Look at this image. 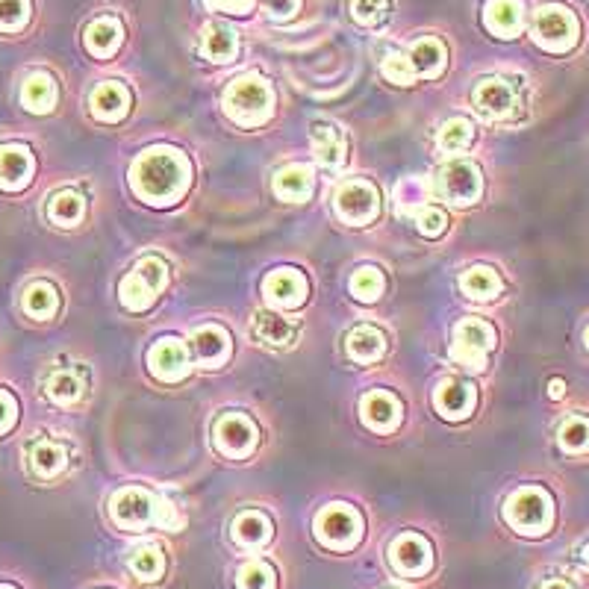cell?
Here are the masks:
<instances>
[{"mask_svg": "<svg viewBox=\"0 0 589 589\" xmlns=\"http://www.w3.org/2000/svg\"><path fill=\"white\" fill-rule=\"evenodd\" d=\"M186 160L177 151L157 148L142 154L139 162L133 165V186L142 198L154 201V204H168L177 192H183L186 186Z\"/></svg>", "mask_w": 589, "mask_h": 589, "instance_id": "1", "label": "cell"}, {"mask_svg": "<svg viewBox=\"0 0 589 589\" xmlns=\"http://www.w3.org/2000/svg\"><path fill=\"white\" fill-rule=\"evenodd\" d=\"M224 107L239 124H263V121H268L271 109H274V95H271L266 80L248 74V77H239L227 89Z\"/></svg>", "mask_w": 589, "mask_h": 589, "instance_id": "2", "label": "cell"}, {"mask_svg": "<svg viewBox=\"0 0 589 589\" xmlns=\"http://www.w3.org/2000/svg\"><path fill=\"white\" fill-rule=\"evenodd\" d=\"M168 280V266L162 263L160 257H145L139 260V266L133 268L121 286H118V295H121V304L127 310H148L154 304V298L162 292Z\"/></svg>", "mask_w": 589, "mask_h": 589, "instance_id": "3", "label": "cell"}, {"mask_svg": "<svg viewBox=\"0 0 589 589\" xmlns=\"http://www.w3.org/2000/svg\"><path fill=\"white\" fill-rule=\"evenodd\" d=\"M551 516H554V507L545 489L528 486L510 495L507 501V522L522 534H545L551 525Z\"/></svg>", "mask_w": 589, "mask_h": 589, "instance_id": "4", "label": "cell"}, {"mask_svg": "<svg viewBox=\"0 0 589 589\" xmlns=\"http://www.w3.org/2000/svg\"><path fill=\"white\" fill-rule=\"evenodd\" d=\"M495 345V330L481 319H463L454 330V345H451V357L469 369H483L486 366V354Z\"/></svg>", "mask_w": 589, "mask_h": 589, "instance_id": "5", "label": "cell"}, {"mask_svg": "<svg viewBox=\"0 0 589 589\" xmlns=\"http://www.w3.org/2000/svg\"><path fill=\"white\" fill-rule=\"evenodd\" d=\"M536 42L548 51H569L578 42V21L563 6H542L534 18Z\"/></svg>", "mask_w": 589, "mask_h": 589, "instance_id": "6", "label": "cell"}, {"mask_svg": "<svg viewBox=\"0 0 589 589\" xmlns=\"http://www.w3.org/2000/svg\"><path fill=\"white\" fill-rule=\"evenodd\" d=\"M439 189H442V195H445L451 204H457V207L475 204L483 192V180L478 165L466 160L448 162V165L439 171Z\"/></svg>", "mask_w": 589, "mask_h": 589, "instance_id": "7", "label": "cell"}, {"mask_svg": "<svg viewBox=\"0 0 589 589\" xmlns=\"http://www.w3.org/2000/svg\"><path fill=\"white\" fill-rule=\"evenodd\" d=\"M336 210L351 224H369L380 210L377 189L366 180H345L336 189Z\"/></svg>", "mask_w": 589, "mask_h": 589, "instance_id": "8", "label": "cell"}, {"mask_svg": "<svg viewBox=\"0 0 589 589\" xmlns=\"http://www.w3.org/2000/svg\"><path fill=\"white\" fill-rule=\"evenodd\" d=\"M157 507L160 501L145 489H121L112 498V516L124 528H142L157 522Z\"/></svg>", "mask_w": 589, "mask_h": 589, "instance_id": "9", "label": "cell"}, {"mask_svg": "<svg viewBox=\"0 0 589 589\" xmlns=\"http://www.w3.org/2000/svg\"><path fill=\"white\" fill-rule=\"evenodd\" d=\"M215 445L221 454H230V457H245L254 445H257V428L251 419L239 416V413H227L215 422L213 428Z\"/></svg>", "mask_w": 589, "mask_h": 589, "instance_id": "10", "label": "cell"}, {"mask_svg": "<svg viewBox=\"0 0 589 589\" xmlns=\"http://www.w3.org/2000/svg\"><path fill=\"white\" fill-rule=\"evenodd\" d=\"M316 528H319V536L327 545H333V548L345 545L348 548L360 536V516L351 507H345V504H330L319 516Z\"/></svg>", "mask_w": 589, "mask_h": 589, "instance_id": "11", "label": "cell"}, {"mask_svg": "<svg viewBox=\"0 0 589 589\" xmlns=\"http://www.w3.org/2000/svg\"><path fill=\"white\" fill-rule=\"evenodd\" d=\"M475 107L481 109L486 118H507L516 109V95L507 80L501 77H486L475 86Z\"/></svg>", "mask_w": 589, "mask_h": 589, "instance_id": "12", "label": "cell"}, {"mask_svg": "<svg viewBox=\"0 0 589 589\" xmlns=\"http://www.w3.org/2000/svg\"><path fill=\"white\" fill-rule=\"evenodd\" d=\"M263 292L280 307H298L307 298V280L292 268H277L263 280Z\"/></svg>", "mask_w": 589, "mask_h": 589, "instance_id": "13", "label": "cell"}, {"mask_svg": "<svg viewBox=\"0 0 589 589\" xmlns=\"http://www.w3.org/2000/svg\"><path fill=\"white\" fill-rule=\"evenodd\" d=\"M430 542L419 534H404L392 545V560L404 575H425L430 569Z\"/></svg>", "mask_w": 589, "mask_h": 589, "instance_id": "14", "label": "cell"}, {"mask_svg": "<svg viewBox=\"0 0 589 589\" xmlns=\"http://www.w3.org/2000/svg\"><path fill=\"white\" fill-rule=\"evenodd\" d=\"M251 330H254V336L268 345V348H289L295 339H298V324L289 322L286 316H280V313H271V310H260L257 316H254V324H251Z\"/></svg>", "mask_w": 589, "mask_h": 589, "instance_id": "15", "label": "cell"}, {"mask_svg": "<svg viewBox=\"0 0 589 589\" xmlns=\"http://www.w3.org/2000/svg\"><path fill=\"white\" fill-rule=\"evenodd\" d=\"M436 407L448 419H466L475 407V386L463 380H445L436 389Z\"/></svg>", "mask_w": 589, "mask_h": 589, "instance_id": "16", "label": "cell"}, {"mask_svg": "<svg viewBox=\"0 0 589 589\" xmlns=\"http://www.w3.org/2000/svg\"><path fill=\"white\" fill-rule=\"evenodd\" d=\"M30 171H33V157L27 148H21V145L0 148V186L3 189H9V192L21 189L30 180Z\"/></svg>", "mask_w": 589, "mask_h": 589, "instance_id": "17", "label": "cell"}, {"mask_svg": "<svg viewBox=\"0 0 589 589\" xmlns=\"http://www.w3.org/2000/svg\"><path fill=\"white\" fill-rule=\"evenodd\" d=\"M313 148H316L319 162L327 165V168H339L345 162V151H348L342 130L336 124H330V121H316L313 124Z\"/></svg>", "mask_w": 589, "mask_h": 589, "instance_id": "18", "label": "cell"}, {"mask_svg": "<svg viewBox=\"0 0 589 589\" xmlns=\"http://www.w3.org/2000/svg\"><path fill=\"white\" fill-rule=\"evenodd\" d=\"M483 21L501 39L516 36L519 27H522V0H489L486 12H483Z\"/></svg>", "mask_w": 589, "mask_h": 589, "instance_id": "19", "label": "cell"}, {"mask_svg": "<svg viewBox=\"0 0 589 589\" xmlns=\"http://www.w3.org/2000/svg\"><path fill=\"white\" fill-rule=\"evenodd\" d=\"M386 351V336L372 324H357L348 333V354L357 363H377Z\"/></svg>", "mask_w": 589, "mask_h": 589, "instance_id": "20", "label": "cell"}, {"mask_svg": "<svg viewBox=\"0 0 589 589\" xmlns=\"http://www.w3.org/2000/svg\"><path fill=\"white\" fill-rule=\"evenodd\" d=\"M151 369L165 380H177L189 372V354L180 342L165 339L154 351H151Z\"/></svg>", "mask_w": 589, "mask_h": 589, "instance_id": "21", "label": "cell"}, {"mask_svg": "<svg viewBox=\"0 0 589 589\" xmlns=\"http://www.w3.org/2000/svg\"><path fill=\"white\" fill-rule=\"evenodd\" d=\"M274 192L283 201H307L313 192V171L307 165H286L274 177Z\"/></svg>", "mask_w": 589, "mask_h": 589, "instance_id": "22", "label": "cell"}, {"mask_svg": "<svg viewBox=\"0 0 589 589\" xmlns=\"http://www.w3.org/2000/svg\"><path fill=\"white\" fill-rule=\"evenodd\" d=\"M201 51L213 62H233L236 54H239V39H236V33L230 27L213 21L201 33Z\"/></svg>", "mask_w": 589, "mask_h": 589, "instance_id": "23", "label": "cell"}, {"mask_svg": "<svg viewBox=\"0 0 589 589\" xmlns=\"http://www.w3.org/2000/svg\"><path fill=\"white\" fill-rule=\"evenodd\" d=\"M130 107V95L121 83H101L92 92V112L101 121H118Z\"/></svg>", "mask_w": 589, "mask_h": 589, "instance_id": "24", "label": "cell"}, {"mask_svg": "<svg viewBox=\"0 0 589 589\" xmlns=\"http://www.w3.org/2000/svg\"><path fill=\"white\" fill-rule=\"evenodd\" d=\"M410 65L416 77H436L445 68V45L439 39H419L410 48Z\"/></svg>", "mask_w": 589, "mask_h": 589, "instance_id": "25", "label": "cell"}, {"mask_svg": "<svg viewBox=\"0 0 589 589\" xmlns=\"http://www.w3.org/2000/svg\"><path fill=\"white\" fill-rule=\"evenodd\" d=\"M121 36H124V30H121L118 18H98L86 30V48L95 56H109L121 45Z\"/></svg>", "mask_w": 589, "mask_h": 589, "instance_id": "26", "label": "cell"}, {"mask_svg": "<svg viewBox=\"0 0 589 589\" xmlns=\"http://www.w3.org/2000/svg\"><path fill=\"white\" fill-rule=\"evenodd\" d=\"M233 536L248 548H260L271 539V519L260 510H248L233 522Z\"/></svg>", "mask_w": 589, "mask_h": 589, "instance_id": "27", "label": "cell"}, {"mask_svg": "<svg viewBox=\"0 0 589 589\" xmlns=\"http://www.w3.org/2000/svg\"><path fill=\"white\" fill-rule=\"evenodd\" d=\"M65 463H68L65 448L59 442H51V439L36 442L33 451H30V466H33V472L39 478H54V475H59L65 469Z\"/></svg>", "mask_w": 589, "mask_h": 589, "instance_id": "28", "label": "cell"}, {"mask_svg": "<svg viewBox=\"0 0 589 589\" xmlns=\"http://www.w3.org/2000/svg\"><path fill=\"white\" fill-rule=\"evenodd\" d=\"M192 345H195V351L204 363H221L230 354V336L221 327H213V324L198 327L195 336H192Z\"/></svg>", "mask_w": 589, "mask_h": 589, "instance_id": "29", "label": "cell"}, {"mask_svg": "<svg viewBox=\"0 0 589 589\" xmlns=\"http://www.w3.org/2000/svg\"><path fill=\"white\" fill-rule=\"evenodd\" d=\"M363 419L377 430L392 428L398 422V401L389 392H369L363 398Z\"/></svg>", "mask_w": 589, "mask_h": 589, "instance_id": "30", "label": "cell"}, {"mask_svg": "<svg viewBox=\"0 0 589 589\" xmlns=\"http://www.w3.org/2000/svg\"><path fill=\"white\" fill-rule=\"evenodd\" d=\"M83 389H86L83 375L74 369H56L54 375L45 380V392L54 404H74L83 395Z\"/></svg>", "mask_w": 589, "mask_h": 589, "instance_id": "31", "label": "cell"}, {"mask_svg": "<svg viewBox=\"0 0 589 589\" xmlns=\"http://www.w3.org/2000/svg\"><path fill=\"white\" fill-rule=\"evenodd\" d=\"M56 101V86L48 74H30L21 89V104L30 112H48Z\"/></svg>", "mask_w": 589, "mask_h": 589, "instance_id": "32", "label": "cell"}, {"mask_svg": "<svg viewBox=\"0 0 589 589\" xmlns=\"http://www.w3.org/2000/svg\"><path fill=\"white\" fill-rule=\"evenodd\" d=\"M86 213V204H83V198L77 195V192H71V189H62V192H56L54 198L48 201V218L59 224V227H74L80 218Z\"/></svg>", "mask_w": 589, "mask_h": 589, "instance_id": "33", "label": "cell"}, {"mask_svg": "<svg viewBox=\"0 0 589 589\" xmlns=\"http://www.w3.org/2000/svg\"><path fill=\"white\" fill-rule=\"evenodd\" d=\"M460 286H463V292H466L469 298L486 301V298H495V295L501 292V277H498L492 268L478 266V268H469V271L463 274Z\"/></svg>", "mask_w": 589, "mask_h": 589, "instance_id": "34", "label": "cell"}, {"mask_svg": "<svg viewBox=\"0 0 589 589\" xmlns=\"http://www.w3.org/2000/svg\"><path fill=\"white\" fill-rule=\"evenodd\" d=\"M56 307H59V295H56L54 286H51V283H45V280L33 283V286L24 292V310H27L30 316H36V319H48V316H54Z\"/></svg>", "mask_w": 589, "mask_h": 589, "instance_id": "35", "label": "cell"}, {"mask_svg": "<svg viewBox=\"0 0 589 589\" xmlns=\"http://www.w3.org/2000/svg\"><path fill=\"white\" fill-rule=\"evenodd\" d=\"M469 142H472V124H469L466 118H451V121L442 124V130H439V148H442V151L457 154V151H463Z\"/></svg>", "mask_w": 589, "mask_h": 589, "instance_id": "36", "label": "cell"}, {"mask_svg": "<svg viewBox=\"0 0 589 589\" xmlns=\"http://www.w3.org/2000/svg\"><path fill=\"white\" fill-rule=\"evenodd\" d=\"M162 566H165V560H162V548H157V545H145L130 557V569L142 581H157L162 575Z\"/></svg>", "mask_w": 589, "mask_h": 589, "instance_id": "37", "label": "cell"}, {"mask_svg": "<svg viewBox=\"0 0 589 589\" xmlns=\"http://www.w3.org/2000/svg\"><path fill=\"white\" fill-rule=\"evenodd\" d=\"M392 9H395V0H351V15L369 27L383 24L392 15Z\"/></svg>", "mask_w": 589, "mask_h": 589, "instance_id": "38", "label": "cell"}, {"mask_svg": "<svg viewBox=\"0 0 589 589\" xmlns=\"http://www.w3.org/2000/svg\"><path fill=\"white\" fill-rule=\"evenodd\" d=\"M351 292L354 298L360 301H377L383 295V274L377 268H360L354 277H351Z\"/></svg>", "mask_w": 589, "mask_h": 589, "instance_id": "39", "label": "cell"}, {"mask_svg": "<svg viewBox=\"0 0 589 589\" xmlns=\"http://www.w3.org/2000/svg\"><path fill=\"white\" fill-rule=\"evenodd\" d=\"M239 589H274V572L263 560H251L239 569Z\"/></svg>", "mask_w": 589, "mask_h": 589, "instance_id": "40", "label": "cell"}, {"mask_svg": "<svg viewBox=\"0 0 589 589\" xmlns=\"http://www.w3.org/2000/svg\"><path fill=\"white\" fill-rule=\"evenodd\" d=\"M560 445H563L566 451H584V448H589V422L587 419H581V416L569 419V422L560 428Z\"/></svg>", "mask_w": 589, "mask_h": 589, "instance_id": "41", "label": "cell"}, {"mask_svg": "<svg viewBox=\"0 0 589 589\" xmlns=\"http://www.w3.org/2000/svg\"><path fill=\"white\" fill-rule=\"evenodd\" d=\"M30 18V0H0V30H21Z\"/></svg>", "mask_w": 589, "mask_h": 589, "instance_id": "42", "label": "cell"}, {"mask_svg": "<svg viewBox=\"0 0 589 589\" xmlns=\"http://www.w3.org/2000/svg\"><path fill=\"white\" fill-rule=\"evenodd\" d=\"M383 77L392 80V83H398V86H410L416 80V71H413V65H410L407 56L389 54L383 59Z\"/></svg>", "mask_w": 589, "mask_h": 589, "instance_id": "43", "label": "cell"}, {"mask_svg": "<svg viewBox=\"0 0 589 589\" xmlns=\"http://www.w3.org/2000/svg\"><path fill=\"white\" fill-rule=\"evenodd\" d=\"M416 224H419V230L425 233V236H439L442 230H445V224H448V215L442 213L439 207H419V213H416Z\"/></svg>", "mask_w": 589, "mask_h": 589, "instance_id": "44", "label": "cell"}, {"mask_svg": "<svg viewBox=\"0 0 589 589\" xmlns=\"http://www.w3.org/2000/svg\"><path fill=\"white\" fill-rule=\"evenodd\" d=\"M271 18H289L298 9V0H263Z\"/></svg>", "mask_w": 589, "mask_h": 589, "instance_id": "45", "label": "cell"}, {"mask_svg": "<svg viewBox=\"0 0 589 589\" xmlns=\"http://www.w3.org/2000/svg\"><path fill=\"white\" fill-rule=\"evenodd\" d=\"M12 419H15V401L6 392H0V430L9 428Z\"/></svg>", "mask_w": 589, "mask_h": 589, "instance_id": "46", "label": "cell"}, {"mask_svg": "<svg viewBox=\"0 0 589 589\" xmlns=\"http://www.w3.org/2000/svg\"><path fill=\"white\" fill-rule=\"evenodd\" d=\"M210 6L215 9H227V12H236V15H242V12H248L251 6H254V0H207Z\"/></svg>", "mask_w": 589, "mask_h": 589, "instance_id": "47", "label": "cell"}, {"mask_svg": "<svg viewBox=\"0 0 589 589\" xmlns=\"http://www.w3.org/2000/svg\"><path fill=\"white\" fill-rule=\"evenodd\" d=\"M563 395V380H551V398H560Z\"/></svg>", "mask_w": 589, "mask_h": 589, "instance_id": "48", "label": "cell"}, {"mask_svg": "<svg viewBox=\"0 0 589 589\" xmlns=\"http://www.w3.org/2000/svg\"><path fill=\"white\" fill-rule=\"evenodd\" d=\"M542 589H572V587H569L566 581H548Z\"/></svg>", "mask_w": 589, "mask_h": 589, "instance_id": "49", "label": "cell"}, {"mask_svg": "<svg viewBox=\"0 0 589 589\" xmlns=\"http://www.w3.org/2000/svg\"><path fill=\"white\" fill-rule=\"evenodd\" d=\"M587 345H589V330H587Z\"/></svg>", "mask_w": 589, "mask_h": 589, "instance_id": "50", "label": "cell"}, {"mask_svg": "<svg viewBox=\"0 0 589 589\" xmlns=\"http://www.w3.org/2000/svg\"><path fill=\"white\" fill-rule=\"evenodd\" d=\"M0 589H12V587H0Z\"/></svg>", "mask_w": 589, "mask_h": 589, "instance_id": "51", "label": "cell"}]
</instances>
